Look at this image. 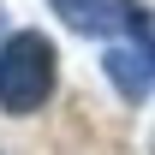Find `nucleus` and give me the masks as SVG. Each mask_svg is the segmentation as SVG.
I'll return each mask as SVG.
<instances>
[{
	"mask_svg": "<svg viewBox=\"0 0 155 155\" xmlns=\"http://www.w3.org/2000/svg\"><path fill=\"white\" fill-rule=\"evenodd\" d=\"M54 42L42 30H12L0 42V107L6 114H36L54 96Z\"/></svg>",
	"mask_w": 155,
	"mask_h": 155,
	"instance_id": "f257e3e1",
	"label": "nucleus"
},
{
	"mask_svg": "<svg viewBox=\"0 0 155 155\" xmlns=\"http://www.w3.org/2000/svg\"><path fill=\"white\" fill-rule=\"evenodd\" d=\"M60 12V24L66 30H78V36H125V30H137L143 36V18H137L131 0H48Z\"/></svg>",
	"mask_w": 155,
	"mask_h": 155,
	"instance_id": "f03ea898",
	"label": "nucleus"
},
{
	"mask_svg": "<svg viewBox=\"0 0 155 155\" xmlns=\"http://www.w3.org/2000/svg\"><path fill=\"white\" fill-rule=\"evenodd\" d=\"M101 72H107V84H114L125 101H137V107H143V96L155 90V60H149V48H143V36H137V48H107V54H101Z\"/></svg>",
	"mask_w": 155,
	"mask_h": 155,
	"instance_id": "7ed1b4c3",
	"label": "nucleus"
},
{
	"mask_svg": "<svg viewBox=\"0 0 155 155\" xmlns=\"http://www.w3.org/2000/svg\"><path fill=\"white\" fill-rule=\"evenodd\" d=\"M143 48H149V60H155V36H143Z\"/></svg>",
	"mask_w": 155,
	"mask_h": 155,
	"instance_id": "20e7f679",
	"label": "nucleus"
},
{
	"mask_svg": "<svg viewBox=\"0 0 155 155\" xmlns=\"http://www.w3.org/2000/svg\"><path fill=\"white\" fill-rule=\"evenodd\" d=\"M0 30H6V6H0Z\"/></svg>",
	"mask_w": 155,
	"mask_h": 155,
	"instance_id": "39448f33",
	"label": "nucleus"
}]
</instances>
